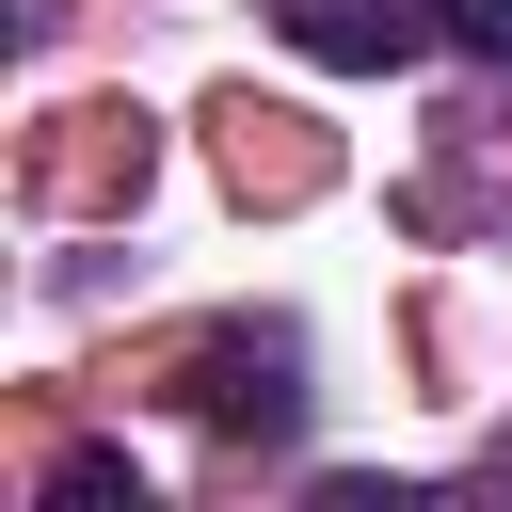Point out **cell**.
Here are the masks:
<instances>
[{"mask_svg": "<svg viewBox=\"0 0 512 512\" xmlns=\"http://www.w3.org/2000/svg\"><path fill=\"white\" fill-rule=\"evenodd\" d=\"M176 400L208 432H304V336L288 320H224V336L176 352Z\"/></svg>", "mask_w": 512, "mask_h": 512, "instance_id": "6da1fadb", "label": "cell"}, {"mask_svg": "<svg viewBox=\"0 0 512 512\" xmlns=\"http://www.w3.org/2000/svg\"><path fill=\"white\" fill-rule=\"evenodd\" d=\"M48 512H144V480H128L112 448H64V464H48Z\"/></svg>", "mask_w": 512, "mask_h": 512, "instance_id": "3957f363", "label": "cell"}, {"mask_svg": "<svg viewBox=\"0 0 512 512\" xmlns=\"http://www.w3.org/2000/svg\"><path fill=\"white\" fill-rule=\"evenodd\" d=\"M448 48H480V64H512V0H448Z\"/></svg>", "mask_w": 512, "mask_h": 512, "instance_id": "277c9868", "label": "cell"}, {"mask_svg": "<svg viewBox=\"0 0 512 512\" xmlns=\"http://www.w3.org/2000/svg\"><path fill=\"white\" fill-rule=\"evenodd\" d=\"M272 16H288L304 64H352V80H368V64H416V48L448 32V0H272Z\"/></svg>", "mask_w": 512, "mask_h": 512, "instance_id": "7a4b0ae2", "label": "cell"}]
</instances>
